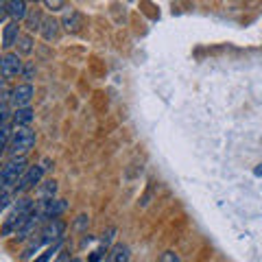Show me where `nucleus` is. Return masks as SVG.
<instances>
[{"mask_svg": "<svg viewBox=\"0 0 262 262\" xmlns=\"http://www.w3.org/2000/svg\"><path fill=\"white\" fill-rule=\"evenodd\" d=\"M35 201L29 199V196H22V199H18V203H15V208L11 210V214L5 219V225L3 229H0V234L3 236H11V234H18V229L27 223V219L35 212Z\"/></svg>", "mask_w": 262, "mask_h": 262, "instance_id": "f257e3e1", "label": "nucleus"}, {"mask_svg": "<svg viewBox=\"0 0 262 262\" xmlns=\"http://www.w3.org/2000/svg\"><path fill=\"white\" fill-rule=\"evenodd\" d=\"M27 158H11L0 170V190H15L20 179L27 173Z\"/></svg>", "mask_w": 262, "mask_h": 262, "instance_id": "f03ea898", "label": "nucleus"}, {"mask_svg": "<svg viewBox=\"0 0 262 262\" xmlns=\"http://www.w3.org/2000/svg\"><path fill=\"white\" fill-rule=\"evenodd\" d=\"M35 146V131L31 127H15L9 140V155L11 158H24Z\"/></svg>", "mask_w": 262, "mask_h": 262, "instance_id": "7ed1b4c3", "label": "nucleus"}, {"mask_svg": "<svg viewBox=\"0 0 262 262\" xmlns=\"http://www.w3.org/2000/svg\"><path fill=\"white\" fill-rule=\"evenodd\" d=\"M63 232H66V223L61 219H53L39 227V236H42L44 245H57L63 243Z\"/></svg>", "mask_w": 262, "mask_h": 262, "instance_id": "20e7f679", "label": "nucleus"}, {"mask_svg": "<svg viewBox=\"0 0 262 262\" xmlns=\"http://www.w3.org/2000/svg\"><path fill=\"white\" fill-rule=\"evenodd\" d=\"M42 177H44V166L42 164H33V166L27 168V173H24V177L20 179V184L18 188H15V194H24V192H29L33 190L39 182H42Z\"/></svg>", "mask_w": 262, "mask_h": 262, "instance_id": "39448f33", "label": "nucleus"}, {"mask_svg": "<svg viewBox=\"0 0 262 262\" xmlns=\"http://www.w3.org/2000/svg\"><path fill=\"white\" fill-rule=\"evenodd\" d=\"M0 70H3V77L5 79H13V77H20L22 75V59L18 53H5L3 55V61H0Z\"/></svg>", "mask_w": 262, "mask_h": 262, "instance_id": "423d86ee", "label": "nucleus"}, {"mask_svg": "<svg viewBox=\"0 0 262 262\" xmlns=\"http://www.w3.org/2000/svg\"><path fill=\"white\" fill-rule=\"evenodd\" d=\"M37 208H39V214H42L44 223H46V221L59 219L68 206H66L63 199H48V201H42V206H37Z\"/></svg>", "mask_w": 262, "mask_h": 262, "instance_id": "0eeeda50", "label": "nucleus"}, {"mask_svg": "<svg viewBox=\"0 0 262 262\" xmlns=\"http://www.w3.org/2000/svg\"><path fill=\"white\" fill-rule=\"evenodd\" d=\"M33 96H35V90H33L31 83H20V85H15L11 90V103L15 105V110L29 107V103H31Z\"/></svg>", "mask_w": 262, "mask_h": 262, "instance_id": "6e6552de", "label": "nucleus"}, {"mask_svg": "<svg viewBox=\"0 0 262 262\" xmlns=\"http://www.w3.org/2000/svg\"><path fill=\"white\" fill-rule=\"evenodd\" d=\"M5 11L11 15V20L13 22H22V20H27V15H29V5L24 3V0H9V3H5Z\"/></svg>", "mask_w": 262, "mask_h": 262, "instance_id": "1a4fd4ad", "label": "nucleus"}, {"mask_svg": "<svg viewBox=\"0 0 262 262\" xmlns=\"http://www.w3.org/2000/svg\"><path fill=\"white\" fill-rule=\"evenodd\" d=\"M18 39H20V22H9L5 27V31H3V48H7L9 51L11 46H15L18 44Z\"/></svg>", "mask_w": 262, "mask_h": 262, "instance_id": "9d476101", "label": "nucleus"}, {"mask_svg": "<svg viewBox=\"0 0 262 262\" xmlns=\"http://www.w3.org/2000/svg\"><path fill=\"white\" fill-rule=\"evenodd\" d=\"M129 256H131V251H129L127 245L118 243L107 251V258H105L103 262H129Z\"/></svg>", "mask_w": 262, "mask_h": 262, "instance_id": "9b49d317", "label": "nucleus"}, {"mask_svg": "<svg viewBox=\"0 0 262 262\" xmlns=\"http://www.w3.org/2000/svg\"><path fill=\"white\" fill-rule=\"evenodd\" d=\"M33 116H35V112H33L31 107H20V110H15L11 114L15 127H29L31 122H33Z\"/></svg>", "mask_w": 262, "mask_h": 262, "instance_id": "f8f14e48", "label": "nucleus"}, {"mask_svg": "<svg viewBox=\"0 0 262 262\" xmlns=\"http://www.w3.org/2000/svg\"><path fill=\"white\" fill-rule=\"evenodd\" d=\"M39 33L44 35L46 42H53V39L57 37V33H59V22L53 20V18H48L42 22V29H39Z\"/></svg>", "mask_w": 262, "mask_h": 262, "instance_id": "ddd939ff", "label": "nucleus"}, {"mask_svg": "<svg viewBox=\"0 0 262 262\" xmlns=\"http://www.w3.org/2000/svg\"><path fill=\"white\" fill-rule=\"evenodd\" d=\"M63 27L72 33H77V31H81V27H83V18H81L77 11L70 9V13H66V18H63Z\"/></svg>", "mask_w": 262, "mask_h": 262, "instance_id": "4468645a", "label": "nucleus"}, {"mask_svg": "<svg viewBox=\"0 0 262 262\" xmlns=\"http://www.w3.org/2000/svg\"><path fill=\"white\" fill-rule=\"evenodd\" d=\"M63 249V243H57V245H48V247L39 253V256L33 260V262H51L55 256H59V251Z\"/></svg>", "mask_w": 262, "mask_h": 262, "instance_id": "2eb2a0df", "label": "nucleus"}, {"mask_svg": "<svg viewBox=\"0 0 262 262\" xmlns=\"http://www.w3.org/2000/svg\"><path fill=\"white\" fill-rule=\"evenodd\" d=\"M11 134L13 131L9 129V125L0 127V155H3L7 149H9V140H11Z\"/></svg>", "mask_w": 262, "mask_h": 262, "instance_id": "dca6fc26", "label": "nucleus"}, {"mask_svg": "<svg viewBox=\"0 0 262 262\" xmlns=\"http://www.w3.org/2000/svg\"><path fill=\"white\" fill-rule=\"evenodd\" d=\"M42 15H39V11H33V13H29L27 15V27H29V31H39L42 29Z\"/></svg>", "mask_w": 262, "mask_h": 262, "instance_id": "f3484780", "label": "nucleus"}, {"mask_svg": "<svg viewBox=\"0 0 262 262\" xmlns=\"http://www.w3.org/2000/svg\"><path fill=\"white\" fill-rule=\"evenodd\" d=\"M18 51L20 53H24V55H29L31 51H33V39H31V35H20V39H18Z\"/></svg>", "mask_w": 262, "mask_h": 262, "instance_id": "a211bd4d", "label": "nucleus"}, {"mask_svg": "<svg viewBox=\"0 0 262 262\" xmlns=\"http://www.w3.org/2000/svg\"><path fill=\"white\" fill-rule=\"evenodd\" d=\"M55 192H57V182H46V186L42 188V201L55 199Z\"/></svg>", "mask_w": 262, "mask_h": 262, "instance_id": "6ab92c4d", "label": "nucleus"}, {"mask_svg": "<svg viewBox=\"0 0 262 262\" xmlns=\"http://www.w3.org/2000/svg\"><path fill=\"white\" fill-rule=\"evenodd\" d=\"M11 203V190H0V212L9 208Z\"/></svg>", "mask_w": 262, "mask_h": 262, "instance_id": "aec40b11", "label": "nucleus"}, {"mask_svg": "<svg viewBox=\"0 0 262 262\" xmlns=\"http://www.w3.org/2000/svg\"><path fill=\"white\" fill-rule=\"evenodd\" d=\"M44 7H46V9H51V11L68 9V5H66V3H61V0H55V3H53V0H46V3H44Z\"/></svg>", "mask_w": 262, "mask_h": 262, "instance_id": "412c9836", "label": "nucleus"}, {"mask_svg": "<svg viewBox=\"0 0 262 262\" xmlns=\"http://www.w3.org/2000/svg\"><path fill=\"white\" fill-rule=\"evenodd\" d=\"M158 262H182V260H179V256L175 251H164Z\"/></svg>", "mask_w": 262, "mask_h": 262, "instance_id": "4be33fe9", "label": "nucleus"}, {"mask_svg": "<svg viewBox=\"0 0 262 262\" xmlns=\"http://www.w3.org/2000/svg\"><path fill=\"white\" fill-rule=\"evenodd\" d=\"M7 118H9V114H7V105L3 103V105H0V127L7 125Z\"/></svg>", "mask_w": 262, "mask_h": 262, "instance_id": "5701e85b", "label": "nucleus"}, {"mask_svg": "<svg viewBox=\"0 0 262 262\" xmlns=\"http://www.w3.org/2000/svg\"><path fill=\"white\" fill-rule=\"evenodd\" d=\"M53 262H72V260H70V256H68V253H66V251L61 249V251H59V256H57Z\"/></svg>", "mask_w": 262, "mask_h": 262, "instance_id": "b1692460", "label": "nucleus"}, {"mask_svg": "<svg viewBox=\"0 0 262 262\" xmlns=\"http://www.w3.org/2000/svg\"><path fill=\"white\" fill-rule=\"evenodd\" d=\"M256 175H260V177H262V164H260V166L256 168Z\"/></svg>", "mask_w": 262, "mask_h": 262, "instance_id": "393cba45", "label": "nucleus"}, {"mask_svg": "<svg viewBox=\"0 0 262 262\" xmlns=\"http://www.w3.org/2000/svg\"><path fill=\"white\" fill-rule=\"evenodd\" d=\"M72 262H83V260H79V258H72Z\"/></svg>", "mask_w": 262, "mask_h": 262, "instance_id": "a878e982", "label": "nucleus"}, {"mask_svg": "<svg viewBox=\"0 0 262 262\" xmlns=\"http://www.w3.org/2000/svg\"><path fill=\"white\" fill-rule=\"evenodd\" d=\"M0 166H3V164H0ZM0 170H3V168H0Z\"/></svg>", "mask_w": 262, "mask_h": 262, "instance_id": "bb28decb", "label": "nucleus"}]
</instances>
